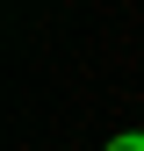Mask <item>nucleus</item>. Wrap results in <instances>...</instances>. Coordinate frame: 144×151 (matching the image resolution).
<instances>
[{
    "mask_svg": "<svg viewBox=\"0 0 144 151\" xmlns=\"http://www.w3.org/2000/svg\"><path fill=\"white\" fill-rule=\"evenodd\" d=\"M108 151H144V129H122V137H108Z\"/></svg>",
    "mask_w": 144,
    "mask_h": 151,
    "instance_id": "f257e3e1",
    "label": "nucleus"
}]
</instances>
